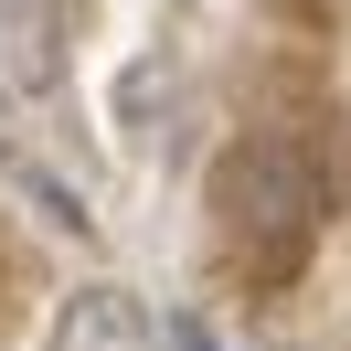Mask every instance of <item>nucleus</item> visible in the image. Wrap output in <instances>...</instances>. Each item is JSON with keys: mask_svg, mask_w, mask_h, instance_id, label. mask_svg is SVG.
<instances>
[{"mask_svg": "<svg viewBox=\"0 0 351 351\" xmlns=\"http://www.w3.org/2000/svg\"><path fill=\"white\" fill-rule=\"evenodd\" d=\"M53 86H64L53 0H0V96H53Z\"/></svg>", "mask_w": 351, "mask_h": 351, "instance_id": "obj_3", "label": "nucleus"}, {"mask_svg": "<svg viewBox=\"0 0 351 351\" xmlns=\"http://www.w3.org/2000/svg\"><path fill=\"white\" fill-rule=\"evenodd\" d=\"M213 202L234 213V234H298L308 213H319V181H308V149L287 128H266V138H245L234 160H223V181H213Z\"/></svg>", "mask_w": 351, "mask_h": 351, "instance_id": "obj_1", "label": "nucleus"}, {"mask_svg": "<svg viewBox=\"0 0 351 351\" xmlns=\"http://www.w3.org/2000/svg\"><path fill=\"white\" fill-rule=\"evenodd\" d=\"M53 351H171L149 319V298H128V287H75L64 308H53Z\"/></svg>", "mask_w": 351, "mask_h": 351, "instance_id": "obj_2", "label": "nucleus"}, {"mask_svg": "<svg viewBox=\"0 0 351 351\" xmlns=\"http://www.w3.org/2000/svg\"><path fill=\"white\" fill-rule=\"evenodd\" d=\"M160 341H171V351H223V341H213V319H202V308H181V319H160Z\"/></svg>", "mask_w": 351, "mask_h": 351, "instance_id": "obj_4", "label": "nucleus"}]
</instances>
